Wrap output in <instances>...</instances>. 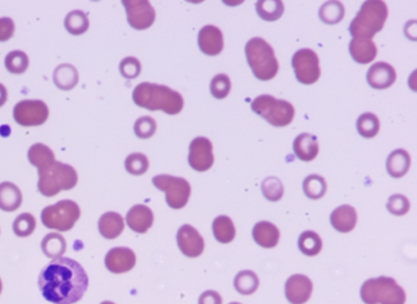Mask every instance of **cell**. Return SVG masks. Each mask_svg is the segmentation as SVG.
<instances>
[{"label": "cell", "mask_w": 417, "mask_h": 304, "mask_svg": "<svg viewBox=\"0 0 417 304\" xmlns=\"http://www.w3.org/2000/svg\"><path fill=\"white\" fill-rule=\"evenodd\" d=\"M88 285V276L83 266L68 257L54 259L39 276V287L43 298L55 304L79 302Z\"/></svg>", "instance_id": "obj_1"}, {"label": "cell", "mask_w": 417, "mask_h": 304, "mask_svg": "<svg viewBox=\"0 0 417 304\" xmlns=\"http://www.w3.org/2000/svg\"><path fill=\"white\" fill-rule=\"evenodd\" d=\"M133 101L137 106L149 111L161 110L169 115L178 114L184 108L182 95L168 86L142 83L135 86Z\"/></svg>", "instance_id": "obj_2"}, {"label": "cell", "mask_w": 417, "mask_h": 304, "mask_svg": "<svg viewBox=\"0 0 417 304\" xmlns=\"http://www.w3.org/2000/svg\"><path fill=\"white\" fill-rule=\"evenodd\" d=\"M388 17L387 3L382 0H369L362 3L351 22L349 31L353 38L373 39L383 29Z\"/></svg>", "instance_id": "obj_3"}, {"label": "cell", "mask_w": 417, "mask_h": 304, "mask_svg": "<svg viewBox=\"0 0 417 304\" xmlns=\"http://www.w3.org/2000/svg\"><path fill=\"white\" fill-rule=\"evenodd\" d=\"M39 192L46 197L55 196L61 190H70L78 183V174L70 165L54 161L38 170Z\"/></svg>", "instance_id": "obj_4"}, {"label": "cell", "mask_w": 417, "mask_h": 304, "mask_svg": "<svg viewBox=\"0 0 417 304\" xmlns=\"http://www.w3.org/2000/svg\"><path fill=\"white\" fill-rule=\"evenodd\" d=\"M249 67L258 80L269 81L279 70V63L271 45L262 38H253L244 48Z\"/></svg>", "instance_id": "obj_5"}, {"label": "cell", "mask_w": 417, "mask_h": 304, "mask_svg": "<svg viewBox=\"0 0 417 304\" xmlns=\"http://www.w3.org/2000/svg\"><path fill=\"white\" fill-rule=\"evenodd\" d=\"M360 296L365 304H405L406 294L396 281L380 276L370 278L362 284Z\"/></svg>", "instance_id": "obj_6"}, {"label": "cell", "mask_w": 417, "mask_h": 304, "mask_svg": "<svg viewBox=\"0 0 417 304\" xmlns=\"http://www.w3.org/2000/svg\"><path fill=\"white\" fill-rule=\"evenodd\" d=\"M251 110L269 124L284 127L291 123L295 110L291 103L269 94H262L251 103Z\"/></svg>", "instance_id": "obj_7"}, {"label": "cell", "mask_w": 417, "mask_h": 304, "mask_svg": "<svg viewBox=\"0 0 417 304\" xmlns=\"http://www.w3.org/2000/svg\"><path fill=\"white\" fill-rule=\"evenodd\" d=\"M80 215L78 204L66 199L45 207L41 213V220L47 228L66 232L75 226Z\"/></svg>", "instance_id": "obj_8"}, {"label": "cell", "mask_w": 417, "mask_h": 304, "mask_svg": "<svg viewBox=\"0 0 417 304\" xmlns=\"http://www.w3.org/2000/svg\"><path fill=\"white\" fill-rule=\"evenodd\" d=\"M153 184L166 193V201L173 210H181L188 203L191 194V185L183 178L167 174L154 176Z\"/></svg>", "instance_id": "obj_9"}, {"label": "cell", "mask_w": 417, "mask_h": 304, "mask_svg": "<svg viewBox=\"0 0 417 304\" xmlns=\"http://www.w3.org/2000/svg\"><path fill=\"white\" fill-rule=\"evenodd\" d=\"M292 66L297 80L302 84L311 85L320 79L319 57L311 49L302 48L294 53Z\"/></svg>", "instance_id": "obj_10"}, {"label": "cell", "mask_w": 417, "mask_h": 304, "mask_svg": "<svg viewBox=\"0 0 417 304\" xmlns=\"http://www.w3.org/2000/svg\"><path fill=\"white\" fill-rule=\"evenodd\" d=\"M49 115L47 104L39 99H26L16 104L13 117L22 126H38L46 122Z\"/></svg>", "instance_id": "obj_11"}, {"label": "cell", "mask_w": 417, "mask_h": 304, "mask_svg": "<svg viewBox=\"0 0 417 304\" xmlns=\"http://www.w3.org/2000/svg\"><path fill=\"white\" fill-rule=\"evenodd\" d=\"M129 25L137 30H147L155 21L156 12L147 0H124Z\"/></svg>", "instance_id": "obj_12"}, {"label": "cell", "mask_w": 417, "mask_h": 304, "mask_svg": "<svg viewBox=\"0 0 417 304\" xmlns=\"http://www.w3.org/2000/svg\"><path fill=\"white\" fill-rule=\"evenodd\" d=\"M214 161L211 141L205 137L194 139L189 146V165L197 172H205L211 169Z\"/></svg>", "instance_id": "obj_13"}, {"label": "cell", "mask_w": 417, "mask_h": 304, "mask_svg": "<svg viewBox=\"0 0 417 304\" xmlns=\"http://www.w3.org/2000/svg\"><path fill=\"white\" fill-rule=\"evenodd\" d=\"M176 239L181 252L187 257L200 256L205 248V242L202 236L192 225L181 226L177 233Z\"/></svg>", "instance_id": "obj_14"}, {"label": "cell", "mask_w": 417, "mask_h": 304, "mask_svg": "<svg viewBox=\"0 0 417 304\" xmlns=\"http://www.w3.org/2000/svg\"><path fill=\"white\" fill-rule=\"evenodd\" d=\"M106 266L113 274H124L133 269L137 257L133 250L128 247H115L108 252Z\"/></svg>", "instance_id": "obj_15"}, {"label": "cell", "mask_w": 417, "mask_h": 304, "mask_svg": "<svg viewBox=\"0 0 417 304\" xmlns=\"http://www.w3.org/2000/svg\"><path fill=\"white\" fill-rule=\"evenodd\" d=\"M313 284L308 276L295 274L285 283V296L292 304H304L311 298Z\"/></svg>", "instance_id": "obj_16"}, {"label": "cell", "mask_w": 417, "mask_h": 304, "mask_svg": "<svg viewBox=\"0 0 417 304\" xmlns=\"http://www.w3.org/2000/svg\"><path fill=\"white\" fill-rule=\"evenodd\" d=\"M198 46L207 56L219 55L224 49V36L217 27L212 25L204 26L199 31Z\"/></svg>", "instance_id": "obj_17"}, {"label": "cell", "mask_w": 417, "mask_h": 304, "mask_svg": "<svg viewBox=\"0 0 417 304\" xmlns=\"http://www.w3.org/2000/svg\"><path fill=\"white\" fill-rule=\"evenodd\" d=\"M367 81L371 88L385 90L394 83L397 75L394 67L387 62H378L369 68L367 72Z\"/></svg>", "instance_id": "obj_18"}, {"label": "cell", "mask_w": 417, "mask_h": 304, "mask_svg": "<svg viewBox=\"0 0 417 304\" xmlns=\"http://www.w3.org/2000/svg\"><path fill=\"white\" fill-rule=\"evenodd\" d=\"M153 219L151 208L143 204H137L131 207L126 217L129 228L138 234L146 233L151 228Z\"/></svg>", "instance_id": "obj_19"}, {"label": "cell", "mask_w": 417, "mask_h": 304, "mask_svg": "<svg viewBox=\"0 0 417 304\" xmlns=\"http://www.w3.org/2000/svg\"><path fill=\"white\" fill-rule=\"evenodd\" d=\"M349 52L353 61L361 65L374 61L378 48L373 39L353 38L349 44Z\"/></svg>", "instance_id": "obj_20"}, {"label": "cell", "mask_w": 417, "mask_h": 304, "mask_svg": "<svg viewBox=\"0 0 417 304\" xmlns=\"http://www.w3.org/2000/svg\"><path fill=\"white\" fill-rule=\"evenodd\" d=\"M331 225L340 233L351 232L357 223V212L355 207L342 205L336 208L330 216Z\"/></svg>", "instance_id": "obj_21"}, {"label": "cell", "mask_w": 417, "mask_h": 304, "mask_svg": "<svg viewBox=\"0 0 417 304\" xmlns=\"http://www.w3.org/2000/svg\"><path fill=\"white\" fill-rule=\"evenodd\" d=\"M319 150L318 139L316 135L302 133L294 139L293 152L299 160L305 162L314 160L318 156Z\"/></svg>", "instance_id": "obj_22"}, {"label": "cell", "mask_w": 417, "mask_h": 304, "mask_svg": "<svg viewBox=\"0 0 417 304\" xmlns=\"http://www.w3.org/2000/svg\"><path fill=\"white\" fill-rule=\"evenodd\" d=\"M253 238L255 243L264 248H273L279 243L280 231L269 221H260L253 229Z\"/></svg>", "instance_id": "obj_23"}, {"label": "cell", "mask_w": 417, "mask_h": 304, "mask_svg": "<svg viewBox=\"0 0 417 304\" xmlns=\"http://www.w3.org/2000/svg\"><path fill=\"white\" fill-rule=\"evenodd\" d=\"M98 227L99 233L104 239H117L124 230V217L115 212L104 213L99 220Z\"/></svg>", "instance_id": "obj_24"}, {"label": "cell", "mask_w": 417, "mask_h": 304, "mask_svg": "<svg viewBox=\"0 0 417 304\" xmlns=\"http://www.w3.org/2000/svg\"><path fill=\"white\" fill-rule=\"evenodd\" d=\"M410 166L411 157L405 150H394L387 158V170L388 174L394 179H400L406 175Z\"/></svg>", "instance_id": "obj_25"}, {"label": "cell", "mask_w": 417, "mask_h": 304, "mask_svg": "<svg viewBox=\"0 0 417 304\" xmlns=\"http://www.w3.org/2000/svg\"><path fill=\"white\" fill-rule=\"evenodd\" d=\"M21 203L22 194L15 184L8 181L0 184V210L8 212L16 211Z\"/></svg>", "instance_id": "obj_26"}, {"label": "cell", "mask_w": 417, "mask_h": 304, "mask_svg": "<svg viewBox=\"0 0 417 304\" xmlns=\"http://www.w3.org/2000/svg\"><path fill=\"white\" fill-rule=\"evenodd\" d=\"M79 79L78 71L70 63H62L54 71V83L62 90H70L75 88Z\"/></svg>", "instance_id": "obj_27"}, {"label": "cell", "mask_w": 417, "mask_h": 304, "mask_svg": "<svg viewBox=\"0 0 417 304\" xmlns=\"http://www.w3.org/2000/svg\"><path fill=\"white\" fill-rule=\"evenodd\" d=\"M213 233L217 242L229 243L233 241L235 236V225L232 219L226 216L216 217L212 225Z\"/></svg>", "instance_id": "obj_28"}, {"label": "cell", "mask_w": 417, "mask_h": 304, "mask_svg": "<svg viewBox=\"0 0 417 304\" xmlns=\"http://www.w3.org/2000/svg\"><path fill=\"white\" fill-rule=\"evenodd\" d=\"M41 247H42L45 256L48 258L57 259L64 255L66 251V242L62 235L51 233L45 236Z\"/></svg>", "instance_id": "obj_29"}, {"label": "cell", "mask_w": 417, "mask_h": 304, "mask_svg": "<svg viewBox=\"0 0 417 304\" xmlns=\"http://www.w3.org/2000/svg\"><path fill=\"white\" fill-rule=\"evenodd\" d=\"M258 15L266 21H275L282 17L284 6L279 0H262L256 3Z\"/></svg>", "instance_id": "obj_30"}, {"label": "cell", "mask_w": 417, "mask_h": 304, "mask_svg": "<svg viewBox=\"0 0 417 304\" xmlns=\"http://www.w3.org/2000/svg\"><path fill=\"white\" fill-rule=\"evenodd\" d=\"M30 164L39 169L51 165L55 161V156L51 149L43 143H36L31 146L28 152Z\"/></svg>", "instance_id": "obj_31"}, {"label": "cell", "mask_w": 417, "mask_h": 304, "mask_svg": "<svg viewBox=\"0 0 417 304\" xmlns=\"http://www.w3.org/2000/svg\"><path fill=\"white\" fill-rule=\"evenodd\" d=\"M320 20L327 25H336L345 17V8L339 1L326 2L319 10Z\"/></svg>", "instance_id": "obj_32"}, {"label": "cell", "mask_w": 417, "mask_h": 304, "mask_svg": "<svg viewBox=\"0 0 417 304\" xmlns=\"http://www.w3.org/2000/svg\"><path fill=\"white\" fill-rule=\"evenodd\" d=\"M260 285L256 274L251 270H244L235 276L234 287L235 290L243 296H249L255 293Z\"/></svg>", "instance_id": "obj_33"}, {"label": "cell", "mask_w": 417, "mask_h": 304, "mask_svg": "<svg viewBox=\"0 0 417 304\" xmlns=\"http://www.w3.org/2000/svg\"><path fill=\"white\" fill-rule=\"evenodd\" d=\"M323 247V243L320 235L314 231L307 230L303 232L298 239V248L307 256L318 255Z\"/></svg>", "instance_id": "obj_34"}, {"label": "cell", "mask_w": 417, "mask_h": 304, "mask_svg": "<svg viewBox=\"0 0 417 304\" xmlns=\"http://www.w3.org/2000/svg\"><path fill=\"white\" fill-rule=\"evenodd\" d=\"M356 127L362 138H374L380 130V121L374 113H362L357 119Z\"/></svg>", "instance_id": "obj_35"}, {"label": "cell", "mask_w": 417, "mask_h": 304, "mask_svg": "<svg viewBox=\"0 0 417 304\" xmlns=\"http://www.w3.org/2000/svg\"><path fill=\"white\" fill-rule=\"evenodd\" d=\"M65 27L72 35L84 34L89 28L88 17L83 11H72L66 17Z\"/></svg>", "instance_id": "obj_36"}, {"label": "cell", "mask_w": 417, "mask_h": 304, "mask_svg": "<svg viewBox=\"0 0 417 304\" xmlns=\"http://www.w3.org/2000/svg\"><path fill=\"white\" fill-rule=\"evenodd\" d=\"M303 192L311 199H319L324 196L327 190V183L323 176L311 174L303 181Z\"/></svg>", "instance_id": "obj_37"}, {"label": "cell", "mask_w": 417, "mask_h": 304, "mask_svg": "<svg viewBox=\"0 0 417 304\" xmlns=\"http://www.w3.org/2000/svg\"><path fill=\"white\" fill-rule=\"evenodd\" d=\"M6 66L11 74H21L28 69L29 58L21 51H12L6 57Z\"/></svg>", "instance_id": "obj_38"}, {"label": "cell", "mask_w": 417, "mask_h": 304, "mask_svg": "<svg viewBox=\"0 0 417 304\" xmlns=\"http://www.w3.org/2000/svg\"><path fill=\"white\" fill-rule=\"evenodd\" d=\"M36 228V220L30 213H22L13 222L12 230L18 237L26 238L33 234Z\"/></svg>", "instance_id": "obj_39"}, {"label": "cell", "mask_w": 417, "mask_h": 304, "mask_svg": "<svg viewBox=\"0 0 417 304\" xmlns=\"http://www.w3.org/2000/svg\"><path fill=\"white\" fill-rule=\"evenodd\" d=\"M262 192L271 202H278L284 194V187L281 181L275 176H269L262 183Z\"/></svg>", "instance_id": "obj_40"}, {"label": "cell", "mask_w": 417, "mask_h": 304, "mask_svg": "<svg viewBox=\"0 0 417 304\" xmlns=\"http://www.w3.org/2000/svg\"><path fill=\"white\" fill-rule=\"evenodd\" d=\"M149 166L146 156L142 153H133L125 161L126 170L131 175L139 176L145 174Z\"/></svg>", "instance_id": "obj_41"}, {"label": "cell", "mask_w": 417, "mask_h": 304, "mask_svg": "<svg viewBox=\"0 0 417 304\" xmlns=\"http://www.w3.org/2000/svg\"><path fill=\"white\" fill-rule=\"evenodd\" d=\"M232 83L228 75L220 74L215 77L211 83V93L217 99H223L230 93Z\"/></svg>", "instance_id": "obj_42"}, {"label": "cell", "mask_w": 417, "mask_h": 304, "mask_svg": "<svg viewBox=\"0 0 417 304\" xmlns=\"http://www.w3.org/2000/svg\"><path fill=\"white\" fill-rule=\"evenodd\" d=\"M157 130V123L153 118L148 116L139 117L135 121L134 131L139 139H147L151 138Z\"/></svg>", "instance_id": "obj_43"}, {"label": "cell", "mask_w": 417, "mask_h": 304, "mask_svg": "<svg viewBox=\"0 0 417 304\" xmlns=\"http://www.w3.org/2000/svg\"><path fill=\"white\" fill-rule=\"evenodd\" d=\"M387 210L394 216H403L410 210L409 199L403 194H394L388 199Z\"/></svg>", "instance_id": "obj_44"}, {"label": "cell", "mask_w": 417, "mask_h": 304, "mask_svg": "<svg viewBox=\"0 0 417 304\" xmlns=\"http://www.w3.org/2000/svg\"><path fill=\"white\" fill-rule=\"evenodd\" d=\"M119 70L126 79H137L142 72V65L137 58L126 57L120 63Z\"/></svg>", "instance_id": "obj_45"}, {"label": "cell", "mask_w": 417, "mask_h": 304, "mask_svg": "<svg viewBox=\"0 0 417 304\" xmlns=\"http://www.w3.org/2000/svg\"><path fill=\"white\" fill-rule=\"evenodd\" d=\"M14 22L9 17L0 18V42H6L14 33Z\"/></svg>", "instance_id": "obj_46"}, {"label": "cell", "mask_w": 417, "mask_h": 304, "mask_svg": "<svg viewBox=\"0 0 417 304\" xmlns=\"http://www.w3.org/2000/svg\"><path fill=\"white\" fill-rule=\"evenodd\" d=\"M223 299L215 290H206L199 298L198 304H222Z\"/></svg>", "instance_id": "obj_47"}, {"label": "cell", "mask_w": 417, "mask_h": 304, "mask_svg": "<svg viewBox=\"0 0 417 304\" xmlns=\"http://www.w3.org/2000/svg\"><path fill=\"white\" fill-rule=\"evenodd\" d=\"M8 99V92L6 86L0 83V107H2L6 103Z\"/></svg>", "instance_id": "obj_48"}, {"label": "cell", "mask_w": 417, "mask_h": 304, "mask_svg": "<svg viewBox=\"0 0 417 304\" xmlns=\"http://www.w3.org/2000/svg\"><path fill=\"white\" fill-rule=\"evenodd\" d=\"M2 289H3L2 281H1V279H0V294H1V292H2Z\"/></svg>", "instance_id": "obj_49"}, {"label": "cell", "mask_w": 417, "mask_h": 304, "mask_svg": "<svg viewBox=\"0 0 417 304\" xmlns=\"http://www.w3.org/2000/svg\"><path fill=\"white\" fill-rule=\"evenodd\" d=\"M101 304H115V303H113L110 301H104V302L101 303Z\"/></svg>", "instance_id": "obj_50"}, {"label": "cell", "mask_w": 417, "mask_h": 304, "mask_svg": "<svg viewBox=\"0 0 417 304\" xmlns=\"http://www.w3.org/2000/svg\"><path fill=\"white\" fill-rule=\"evenodd\" d=\"M229 304H242V303H237V302H233V303H229Z\"/></svg>", "instance_id": "obj_51"}]
</instances>
